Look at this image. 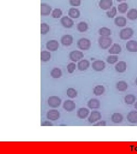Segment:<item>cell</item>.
Listing matches in <instances>:
<instances>
[{"instance_id":"ffe728a7","label":"cell","mask_w":137,"mask_h":154,"mask_svg":"<svg viewBox=\"0 0 137 154\" xmlns=\"http://www.w3.org/2000/svg\"><path fill=\"white\" fill-rule=\"evenodd\" d=\"M90 66V62L86 59H84L78 64V68L81 71L87 70Z\"/></svg>"},{"instance_id":"d6a6232c","label":"cell","mask_w":137,"mask_h":154,"mask_svg":"<svg viewBox=\"0 0 137 154\" xmlns=\"http://www.w3.org/2000/svg\"><path fill=\"white\" fill-rule=\"evenodd\" d=\"M129 6L127 3H122L118 6V10L121 13H125L127 10Z\"/></svg>"},{"instance_id":"4316f807","label":"cell","mask_w":137,"mask_h":154,"mask_svg":"<svg viewBox=\"0 0 137 154\" xmlns=\"http://www.w3.org/2000/svg\"><path fill=\"white\" fill-rule=\"evenodd\" d=\"M51 58V54L50 52L43 51L41 52V59L43 62H47L50 60Z\"/></svg>"},{"instance_id":"7c38bea8","label":"cell","mask_w":137,"mask_h":154,"mask_svg":"<svg viewBox=\"0 0 137 154\" xmlns=\"http://www.w3.org/2000/svg\"><path fill=\"white\" fill-rule=\"evenodd\" d=\"M51 12V7L49 5L42 3L41 5V15L42 16H49Z\"/></svg>"},{"instance_id":"2e32d148","label":"cell","mask_w":137,"mask_h":154,"mask_svg":"<svg viewBox=\"0 0 137 154\" xmlns=\"http://www.w3.org/2000/svg\"><path fill=\"white\" fill-rule=\"evenodd\" d=\"M89 114V110L86 108H80L77 112V115L80 119H85Z\"/></svg>"},{"instance_id":"f35d334b","label":"cell","mask_w":137,"mask_h":154,"mask_svg":"<svg viewBox=\"0 0 137 154\" xmlns=\"http://www.w3.org/2000/svg\"><path fill=\"white\" fill-rule=\"evenodd\" d=\"M75 64L74 63H70L67 66V70L68 71V73L71 74L73 73L75 70Z\"/></svg>"},{"instance_id":"f6af8a7d","label":"cell","mask_w":137,"mask_h":154,"mask_svg":"<svg viewBox=\"0 0 137 154\" xmlns=\"http://www.w3.org/2000/svg\"><path fill=\"white\" fill-rule=\"evenodd\" d=\"M136 85H137V78H136Z\"/></svg>"},{"instance_id":"ac0fdd59","label":"cell","mask_w":137,"mask_h":154,"mask_svg":"<svg viewBox=\"0 0 137 154\" xmlns=\"http://www.w3.org/2000/svg\"><path fill=\"white\" fill-rule=\"evenodd\" d=\"M121 51H122V48L120 45L118 44H114L112 46V47L109 49V52L110 54L117 55V54H119Z\"/></svg>"},{"instance_id":"f546056e","label":"cell","mask_w":137,"mask_h":154,"mask_svg":"<svg viewBox=\"0 0 137 154\" xmlns=\"http://www.w3.org/2000/svg\"><path fill=\"white\" fill-rule=\"evenodd\" d=\"M127 18L130 20H136L137 19V10L136 9H130L127 15Z\"/></svg>"},{"instance_id":"8fae6325","label":"cell","mask_w":137,"mask_h":154,"mask_svg":"<svg viewBox=\"0 0 137 154\" xmlns=\"http://www.w3.org/2000/svg\"><path fill=\"white\" fill-rule=\"evenodd\" d=\"M73 37L71 35L68 34L63 35L61 39V44H62V45L65 46H68L71 45L73 43Z\"/></svg>"},{"instance_id":"d4e9b609","label":"cell","mask_w":137,"mask_h":154,"mask_svg":"<svg viewBox=\"0 0 137 154\" xmlns=\"http://www.w3.org/2000/svg\"><path fill=\"white\" fill-rule=\"evenodd\" d=\"M105 88L103 86L98 85L95 86L93 89L94 94L95 95H101L104 93Z\"/></svg>"},{"instance_id":"5bb4252c","label":"cell","mask_w":137,"mask_h":154,"mask_svg":"<svg viewBox=\"0 0 137 154\" xmlns=\"http://www.w3.org/2000/svg\"><path fill=\"white\" fill-rule=\"evenodd\" d=\"M126 49L130 52H137V41L130 40L126 44Z\"/></svg>"},{"instance_id":"4dcf8cb0","label":"cell","mask_w":137,"mask_h":154,"mask_svg":"<svg viewBox=\"0 0 137 154\" xmlns=\"http://www.w3.org/2000/svg\"><path fill=\"white\" fill-rule=\"evenodd\" d=\"M51 74L54 78H59L62 76V71L59 68H53L51 71Z\"/></svg>"},{"instance_id":"9c48e42d","label":"cell","mask_w":137,"mask_h":154,"mask_svg":"<svg viewBox=\"0 0 137 154\" xmlns=\"http://www.w3.org/2000/svg\"><path fill=\"white\" fill-rule=\"evenodd\" d=\"M47 118L51 120H57L60 117V112L56 110H51L47 113Z\"/></svg>"},{"instance_id":"52a82bcc","label":"cell","mask_w":137,"mask_h":154,"mask_svg":"<svg viewBox=\"0 0 137 154\" xmlns=\"http://www.w3.org/2000/svg\"><path fill=\"white\" fill-rule=\"evenodd\" d=\"M61 23L62 25L65 28H66V29L71 28V27L74 24L73 21L71 18H70L69 17H67V16L62 17L61 19Z\"/></svg>"},{"instance_id":"3957f363","label":"cell","mask_w":137,"mask_h":154,"mask_svg":"<svg viewBox=\"0 0 137 154\" xmlns=\"http://www.w3.org/2000/svg\"><path fill=\"white\" fill-rule=\"evenodd\" d=\"M134 34V31L131 28H125L120 31V38L123 40L130 39Z\"/></svg>"},{"instance_id":"7bdbcfd3","label":"cell","mask_w":137,"mask_h":154,"mask_svg":"<svg viewBox=\"0 0 137 154\" xmlns=\"http://www.w3.org/2000/svg\"><path fill=\"white\" fill-rule=\"evenodd\" d=\"M135 108H136V109H137V102H136V103L135 104Z\"/></svg>"},{"instance_id":"8d00e7d4","label":"cell","mask_w":137,"mask_h":154,"mask_svg":"<svg viewBox=\"0 0 137 154\" xmlns=\"http://www.w3.org/2000/svg\"><path fill=\"white\" fill-rule=\"evenodd\" d=\"M62 15V11L60 9H55L51 14L52 17L54 18H58Z\"/></svg>"},{"instance_id":"e575fe53","label":"cell","mask_w":137,"mask_h":154,"mask_svg":"<svg viewBox=\"0 0 137 154\" xmlns=\"http://www.w3.org/2000/svg\"><path fill=\"white\" fill-rule=\"evenodd\" d=\"M50 30L49 26L46 23H42L41 25V33L42 35L46 34Z\"/></svg>"},{"instance_id":"ab89813d","label":"cell","mask_w":137,"mask_h":154,"mask_svg":"<svg viewBox=\"0 0 137 154\" xmlns=\"http://www.w3.org/2000/svg\"><path fill=\"white\" fill-rule=\"evenodd\" d=\"M69 3L71 6H79L81 5V0H69Z\"/></svg>"},{"instance_id":"6da1fadb","label":"cell","mask_w":137,"mask_h":154,"mask_svg":"<svg viewBox=\"0 0 137 154\" xmlns=\"http://www.w3.org/2000/svg\"><path fill=\"white\" fill-rule=\"evenodd\" d=\"M98 43L101 48L102 49H107L111 45L112 39L109 37L102 36L100 37L98 39Z\"/></svg>"},{"instance_id":"4fadbf2b","label":"cell","mask_w":137,"mask_h":154,"mask_svg":"<svg viewBox=\"0 0 137 154\" xmlns=\"http://www.w3.org/2000/svg\"><path fill=\"white\" fill-rule=\"evenodd\" d=\"M63 107L66 111L70 112L75 108V103L73 101L66 100L64 103Z\"/></svg>"},{"instance_id":"b9f144b4","label":"cell","mask_w":137,"mask_h":154,"mask_svg":"<svg viewBox=\"0 0 137 154\" xmlns=\"http://www.w3.org/2000/svg\"><path fill=\"white\" fill-rule=\"evenodd\" d=\"M94 126H106V122L105 121H101L98 122L97 123L94 124Z\"/></svg>"},{"instance_id":"30bf717a","label":"cell","mask_w":137,"mask_h":154,"mask_svg":"<svg viewBox=\"0 0 137 154\" xmlns=\"http://www.w3.org/2000/svg\"><path fill=\"white\" fill-rule=\"evenodd\" d=\"M106 67L105 63L102 61H96L93 63L92 65V68L93 70L97 71H102Z\"/></svg>"},{"instance_id":"44dd1931","label":"cell","mask_w":137,"mask_h":154,"mask_svg":"<svg viewBox=\"0 0 137 154\" xmlns=\"http://www.w3.org/2000/svg\"><path fill=\"white\" fill-rule=\"evenodd\" d=\"M127 68L126 63L124 61H120L116 65V70L118 73H123L126 71Z\"/></svg>"},{"instance_id":"83f0119b","label":"cell","mask_w":137,"mask_h":154,"mask_svg":"<svg viewBox=\"0 0 137 154\" xmlns=\"http://www.w3.org/2000/svg\"><path fill=\"white\" fill-rule=\"evenodd\" d=\"M88 29V25L85 22H81L77 25V30L81 33L85 32Z\"/></svg>"},{"instance_id":"836d02e7","label":"cell","mask_w":137,"mask_h":154,"mask_svg":"<svg viewBox=\"0 0 137 154\" xmlns=\"http://www.w3.org/2000/svg\"><path fill=\"white\" fill-rule=\"evenodd\" d=\"M118 57L117 55H109L107 58L106 61L107 63H109L110 64H114V63H116L118 61Z\"/></svg>"},{"instance_id":"ee69618b","label":"cell","mask_w":137,"mask_h":154,"mask_svg":"<svg viewBox=\"0 0 137 154\" xmlns=\"http://www.w3.org/2000/svg\"><path fill=\"white\" fill-rule=\"evenodd\" d=\"M118 2H121V1H126V0H117Z\"/></svg>"},{"instance_id":"cb8c5ba5","label":"cell","mask_w":137,"mask_h":154,"mask_svg":"<svg viewBox=\"0 0 137 154\" xmlns=\"http://www.w3.org/2000/svg\"><path fill=\"white\" fill-rule=\"evenodd\" d=\"M136 100V97L133 94H128L125 97V102L128 105L133 104Z\"/></svg>"},{"instance_id":"8992f818","label":"cell","mask_w":137,"mask_h":154,"mask_svg":"<svg viewBox=\"0 0 137 154\" xmlns=\"http://www.w3.org/2000/svg\"><path fill=\"white\" fill-rule=\"evenodd\" d=\"M46 48L51 51H56L59 48V44L56 40H50L47 42L46 45Z\"/></svg>"},{"instance_id":"484cf974","label":"cell","mask_w":137,"mask_h":154,"mask_svg":"<svg viewBox=\"0 0 137 154\" xmlns=\"http://www.w3.org/2000/svg\"><path fill=\"white\" fill-rule=\"evenodd\" d=\"M123 120V117L120 113H114L111 116V121L114 123H120Z\"/></svg>"},{"instance_id":"74e56055","label":"cell","mask_w":137,"mask_h":154,"mask_svg":"<svg viewBox=\"0 0 137 154\" xmlns=\"http://www.w3.org/2000/svg\"><path fill=\"white\" fill-rule=\"evenodd\" d=\"M117 15V8L116 7H113L110 10H109L106 13V15L107 17L110 18H113L115 17Z\"/></svg>"},{"instance_id":"60d3db41","label":"cell","mask_w":137,"mask_h":154,"mask_svg":"<svg viewBox=\"0 0 137 154\" xmlns=\"http://www.w3.org/2000/svg\"><path fill=\"white\" fill-rule=\"evenodd\" d=\"M41 126H53V124L51 122L46 121V122H43L41 123Z\"/></svg>"},{"instance_id":"7a4b0ae2","label":"cell","mask_w":137,"mask_h":154,"mask_svg":"<svg viewBox=\"0 0 137 154\" xmlns=\"http://www.w3.org/2000/svg\"><path fill=\"white\" fill-rule=\"evenodd\" d=\"M77 47L82 50H89L91 46V42L87 38H81L77 43Z\"/></svg>"},{"instance_id":"d590c367","label":"cell","mask_w":137,"mask_h":154,"mask_svg":"<svg viewBox=\"0 0 137 154\" xmlns=\"http://www.w3.org/2000/svg\"><path fill=\"white\" fill-rule=\"evenodd\" d=\"M66 94H67L68 97L69 98H75L77 95V91L73 88H68V89L67 90Z\"/></svg>"},{"instance_id":"1f68e13d","label":"cell","mask_w":137,"mask_h":154,"mask_svg":"<svg viewBox=\"0 0 137 154\" xmlns=\"http://www.w3.org/2000/svg\"><path fill=\"white\" fill-rule=\"evenodd\" d=\"M99 34L101 36L109 37L111 35V30L107 28H102L99 30Z\"/></svg>"},{"instance_id":"9a60e30c","label":"cell","mask_w":137,"mask_h":154,"mask_svg":"<svg viewBox=\"0 0 137 154\" xmlns=\"http://www.w3.org/2000/svg\"><path fill=\"white\" fill-rule=\"evenodd\" d=\"M112 0H101L99 3L100 8L102 10L109 9L113 5Z\"/></svg>"},{"instance_id":"7402d4cb","label":"cell","mask_w":137,"mask_h":154,"mask_svg":"<svg viewBox=\"0 0 137 154\" xmlns=\"http://www.w3.org/2000/svg\"><path fill=\"white\" fill-rule=\"evenodd\" d=\"M81 13L77 9L71 8L68 10V16L71 18H78L80 16Z\"/></svg>"},{"instance_id":"603a6c76","label":"cell","mask_w":137,"mask_h":154,"mask_svg":"<svg viewBox=\"0 0 137 154\" xmlns=\"http://www.w3.org/2000/svg\"><path fill=\"white\" fill-rule=\"evenodd\" d=\"M126 19L123 17H117L115 19V24L119 27H123L126 25Z\"/></svg>"},{"instance_id":"e0dca14e","label":"cell","mask_w":137,"mask_h":154,"mask_svg":"<svg viewBox=\"0 0 137 154\" xmlns=\"http://www.w3.org/2000/svg\"><path fill=\"white\" fill-rule=\"evenodd\" d=\"M100 106V101L97 99H91L87 102V106L91 109L98 108Z\"/></svg>"},{"instance_id":"277c9868","label":"cell","mask_w":137,"mask_h":154,"mask_svg":"<svg viewBox=\"0 0 137 154\" xmlns=\"http://www.w3.org/2000/svg\"><path fill=\"white\" fill-rule=\"evenodd\" d=\"M48 104L53 108H56L60 106L61 103V99L57 96H51L49 97L48 101Z\"/></svg>"},{"instance_id":"ba28073f","label":"cell","mask_w":137,"mask_h":154,"mask_svg":"<svg viewBox=\"0 0 137 154\" xmlns=\"http://www.w3.org/2000/svg\"><path fill=\"white\" fill-rule=\"evenodd\" d=\"M102 118V115L99 111H93L91 112L90 116L88 118V122L90 123H93L97 122L98 120L101 119Z\"/></svg>"},{"instance_id":"f1b7e54d","label":"cell","mask_w":137,"mask_h":154,"mask_svg":"<svg viewBox=\"0 0 137 154\" xmlns=\"http://www.w3.org/2000/svg\"><path fill=\"white\" fill-rule=\"evenodd\" d=\"M116 87L118 90L120 91H125L128 88V85L126 82L120 81L117 83Z\"/></svg>"},{"instance_id":"5b68a950","label":"cell","mask_w":137,"mask_h":154,"mask_svg":"<svg viewBox=\"0 0 137 154\" xmlns=\"http://www.w3.org/2000/svg\"><path fill=\"white\" fill-rule=\"evenodd\" d=\"M84 57L82 52L80 51H73L70 52L69 58L73 62H77L83 58Z\"/></svg>"},{"instance_id":"d6986e66","label":"cell","mask_w":137,"mask_h":154,"mask_svg":"<svg viewBox=\"0 0 137 154\" xmlns=\"http://www.w3.org/2000/svg\"><path fill=\"white\" fill-rule=\"evenodd\" d=\"M127 120L131 123H137V111H133L127 115Z\"/></svg>"}]
</instances>
